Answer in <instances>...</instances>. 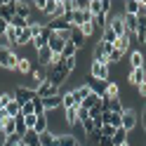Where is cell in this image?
Wrapping results in <instances>:
<instances>
[{
  "mask_svg": "<svg viewBox=\"0 0 146 146\" xmlns=\"http://www.w3.org/2000/svg\"><path fill=\"white\" fill-rule=\"evenodd\" d=\"M71 76V71L66 68V64H59V66H47V80L52 85L61 87L64 83H66V78Z\"/></svg>",
  "mask_w": 146,
  "mask_h": 146,
  "instance_id": "6da1fadb",
  "label": "cell"
},
{
  "mask_svg": "<svg viewBox=\"0 0 146 146\" xmlns=\"http://www.w3.org/2000/svg\"><path fill=\"white\" fill-rule=\"evenodd\" d=\"M87 73L94 80H99V83H108V80H111V66H108V64H102V61H92Z\"/></svg>",
  "mask_w": 146,
  "mask_h": 146,
  "instance_id": "7a4b0ae2",
  "label": "cell"
},
{
  "mask_svg": "<svg viewBox=\"0 0 146 146\" xmlns=\"http://www.w3.org/2000/svg\"><path fill=\"white\" fill-rule=\"evenodd\" d=\"M17 64H19V57L12 47H0V68L17 71Z\"/></svg>",
  "mask_w": 146,
  "mask_h": 146,
  "instance_id": "3957f363",
  "label": "cell"
},
{
  "mask_svg": "<svg viewBox=\"0 0 146 146\" xmlns=\"http://www.w3.org/2000/svg\"><path fill=\"white\" fill-rule=\"evenodd\" d=\"M137 123H139V115H137V111H134V108H125L123 115H120V127H123L125 132H132L134 127H137Z\"/></svg>",
  "mask_w": 146,
  "mask_h": 146,
  "instance_id": "277c9868",
  "label": "cell"
},
{
  "mask_svg": "<svg viewBox=\"0 0 146 146\" xmlns=\"http://www.w3.org/2000/svg\"><path fill=\"white\" fill-rule=\"evenodd\" d=\"M12 94H14V99L19 104H29V102H33V99L38 97V94H35V87H24V85H19Z\"/></svg>",
  "mask_w": 146,
  "mask_h": 146,
  "instance_id": "5b68a950",
  "label": "cell"
},
{
  "mask_svg": "<svg viewBox=\"0 0 146 146\" xmlns=\"http://www.w3.org/2000/svg\"><path fill=\"white\" fill-rule=\"evenodd\" d=\"M35 94H38L40 99H47V97L59 94V87H57V85H52L50 80H45V83H40L38 87H35Z\"/></svg>",
  "mask_w": 146,
  "mask_h": 146,
  "instance_id": "8992f818",
  "label": "cell"
},
{
  "mask_svg": "<svg viewBox=\"0 0 146 146\" xmlns=\"http://www.w3.org/2000/svg\"><path fill=\"white\" fill-rule=\"evenodd\" d=\"M127 83L139 87L146 83V68H130V73H127Z\"/></svg>",
  "mask_w": 146,
  "mask_h": 146,
  "instance_id": "52a82bcc",
  "label": "cell"
},
{
  "mask_svg": "<svg viewBox=\"0 0 146 146\" xmlns=\"http://www.w3.org/2000/svg\"><path fill=\"white\" fill-rule=\"evenodd\" d=\"M68 40H64L59 33H52L50 38H47V47H50V52L52 54H61V50H64V45H66Z\"/></svg>",
  "mask_w": 146,
  "mask_h": 146,
  "instance_id": "ba28073f",
  "label": "cell"
},
{
  "mask_svg": "<svg viewBox=\"0 0 146 146\" xmlns=\"http://www.w3.org/2000/svg\"><path fill=\"white\" fill-rule=\"evenodd\" d=\"M38 144L40 146H59V134H54L52 130L38 134Z\"/></svg>",
  "mask_w": 146,
  "mask_h": 146,
  "instance_id": "9c48e42d",
  "label": "cell"
},
{
  "mask_svg": "<svg viewBox=\"0 0 146 146\" xmlns=\"http://www.w3.org/2000/svg\"><path fill=\"white\" fill-rule=\"evenodd\" d=\"M0 19H5V21L14 19V0H5V3L0 5Z\"/></svg>",
  "mask_w": 146,
  "mask_h": 146,
  "instance_id": "30bf717a",
  "label": "cell"
},
{
  "mask_svg": "<svg viewBox=\"0 0 146 146\" xmlns=\"http://www.w3.org/2000/svg\"><path fill=\"white\" fill-rule=\"evenodd\" d=\"M31 10H33V7L29 3H17V0H14V17H21V19H29L31 21Z\"/></svg>",
  "mask_w": 146,
  "mask_h": 146,
  "instance_id": "8fae6325",
  "label": "cell"
},
{
  "mask_svg": "<svg viewBox=\"0 0 146 146\" xmlns=\"http://www.w3.org/2000/svg\"><path fill=\"white\" fill-rule=\"evenodd\" d=\"M106 26H111V31L118 35V38H125V24H123V17H113V19H108Z\"/></svg>",
  "mask_w": 146,
  "mask_h": 146,
  "instance_id": "7c38bea8",
  "label": "cell"
},
{
  "mask_svg": "<svg viewBox=\"0 0 146 146\" xmlns=\"http://www.w3.org/2000/svg\"><path fill=\"white\" fill-rule=\"evenodd\" d=\"M92 19H94V17L90 14V12H80V10H76V12H73V24H71V26H76V29H80L83 24L92 21Z\"/></svg>",
  "mask_w": 146,
  "mask_h": 146,
  "instance_id": "4fadbf2b",
  "label": "cell"
},
{
  "mask_svg": "<svg viewBox=\"0 0 146 146\" xmlns=\"http://www.w3.org/2000/svg\"><path fill=\"white\" fill-rule=\"evenodd\" d=\"M42 106H45V113L54 111V108H59V106H61V92H59V94H54V97L42 99Z\"/></svg>",
  "mask_w": 146,
  "mask_h": 146,
  "instance_id": "5bb4252c",
  "label": "cell"
},
{
  "mask_svg": "<svg viewBox=\"0 0 146 146\" xmlns=\"http://www.w3.org/2000/svg\"><path fill=\"white\" fill-rule=\"evenodd\" d=\"M61 106H64V111H68V108H78V106H80V104L76 102V97H73V90H68V92L61 94Z\"/></svg>",
  "mask_w": 146,
  "mask_h": 146,
  "instance_id": "9a60e30c",
  "label": "cell"
},
{
  "mask_svg": "<svg viewBox=\"0 0 146 146\" xmlns=\"http://www.w3.org/2000/svg\"><path fill=\"white\" fill-rule=\"evenodd\" d=\"M144 61H146L144 52H139V50L130 52V68H144Z\"/></svg>",
  "mask_w": 146,
  "mask_h": 146,
  "instance_id": "2e32d148",
  "label": "cell"
},
{
  "mask_svg": "<svg viewBox=\"0 0 146 146\" xmlns=\"http://www.w3.org/2000/svg\"><path fill=\"white\" fill-rule=\"evenodd\" d=\"M85 40H87V38H85L83 33H80V29H76V26H71V42L76 45L78 50H83V47H85Z\"/></svg>",
  "mask_w": 146,
  "mask_h": 146,
  "instance_id": "e0dca14e",
  "label": "cell"
},
{
  "mask_svg": "<svg viewBox=\"0 0 146 146\" xmlns=\"http://www.w3.org/2000/svg\"><path fill=\"white\" fill-rule=\"evenodd\" d=\"M90 94H92V90H90V85H85V83L80 85V87H76V90H73V97H76V102H78V104H83Z\"/></svg>",
  "mask_w": 146,
  "mask_h": 146,
  "instance_id": "ac0fdd59",
  "label": "cell"
},
{
  "mask_svg": "<svg viewBox=\"0 0 146 146\" xmlns=\"http://www.w3.org/2000/svg\"><path fill=\"white\" fill-rule=\"evenodd\" d=\"M118 97H120V87L115 85V80H108L106 83V92H104L102 99H118Z\"/></svg>",
  "mask_w": 146,
  "mask_h": 146,
  "instance_id": "d6986e66",
  "label": "cell"
},
{
  "mask_svg": "<svg viewBox=\"0 0 146 146\" xmlns=\"http://www.w3.org/2000/svg\"><path fill=\"white\" fill-rule=\"evenodd\" d=\"M144 7V0H127L125 3V14H139V10Z\"/></svg>",
  "mask_w": 146,
  "mask_h": 146,
  "instance_id": "ffe728a7",
  "label": "cell"
},
{
  "mask_svg": "<svg viewBox=\"0 0 146 146\" xmlns=\"http://www.w3.org/2000/svg\"><path fill=\"white\" fill-rule=\"evenodd\" d=\"M76 57H78V47L68 40L66 45H64V50H61V59L66 61V59H76Z\"/></svg>",
  "mask_w": 146,
  "mask_h": 146,
  "instance_id": "44dd1931",
  "label": "cell"
},
{
  "mask_svg": "<svg viewBox=\"0 0 146 146\" xmlns=\"http://www.w3.org/2000/svg\"><path fill=\"white\" fill-rule=\"evenodd\" d=\"M50 130V120H47V113H42V115H38V120H35V134H42V132H47Z\"/></svg>",
  "mask_w": 146,
  "mask_h": 146,
  "instance_id": "7402d4cb",
  "label": "cell"
},
{
  "mask_svg": "<svg viewBox=\"0 0 146 146\" xmlns=\"http://www.w3.org/2000/svg\"><path fill=\"white\" fill-rule=\"evenodd\" d=\"M17 38H19V31H17L14 26H10V29L5 31V35H3V40H5V45H7V47L17 45Z\"/></svg>",
  "mask_w": 146,
  "mask_h": 146,
  "instance_id": "603a6c76",
  "label": "cell"
},
{
  "mask_svg": "<svg viewBox=\"0 0 146 146\" xmlns=\"http://www.w3.org/2000/svg\"><path fill=\"white\" fill-rule=\"evenodd\" d=\"M3 132L5 137H12V134H17V120L14 118H5V123H3Z\"/></svg>",
  "mask_w": 146,
  "mask_h": 146,
  "instance_id": "cb8c5ba5",
  "label": "cell"
},
{
  "mask_svg": "<svg viewBox=\"0 0 146 146\" xmlns=\"http://www.w3.org/2000/svg\"><path fill=\"white\" fill-rule=\"evenodd\" d=\"M35 59H38L42 66H50V64H52V52H50V47L38 50V52H35Z\"/></svg>",
  "mask_w": 146,
  "mask_h": 146,
  "instance_id": "d4e9b609",
  "label": "cell"
},
{
  "mask_svg": "<svg viewBox=\"0 0 146 146\" xmlns=\"http://www.w3.org/2000/svg\"><path fill=\"white\" fill-rule=\"evenodd\" d=\"M127 139H130V132H125L123 127H118V130H115V134H113V139H111V141H113V146H123V144H125Z\"/></svg>",
  "mask_w": 146,
  "mask_h": 146,
  "instance_id": "484cf974",
  "label": "cell"
},
{
  "mask_svg": "<svg viewBox=\"0 0 146 146\" xmlns=\"http://www.w3.org/2000/svg\"><path fill=\"white\" fill-rule=\"evenodd\" d=\"M31 40H33V33H31V29H24V31H19V38H17V47L31 45Z\"/></svg>",
  "mask_w": 146,
  "mask_h": 146,
  "instance_id": "4316f807",
  "label": "cell"
},
{
  "mask_svg": "<svg viewBox=\"0 0 146 146\" xmlns=\"http://www.w3.org/2000/svg\"><path fill=\"white\" fill-rule=\"evenodd\" d=\"M80 141H78V137L76 134H59V146H78Z\"/></svg>",
  "mask_w": 146,
  "mask_h": 146,
  "instance_id": "83f0119b",
  "label": "cell"
},
{
  "mask_svg": "<svg viewBox=\"0 0 146 146\" xmlns=\"http://www.w3.org/2000/svg\"><path fill=\"white\" fill-rule=\"evenodd\" d=\"M99 102H102V97L92 92V94H90V97H87V99H85V102L80 104V106H83V108H87V111H90V108H94V106H97Z\"/></svg>",
  "mask_w": 146,
  "mask_h": 146,
  "instance_id": "f1b7e54d",
  "label": "cell"
},
{
  "mask_svg": "<svg viewBox=\"0 0 146 146\" xmlns=\"http://www.w3.org/2000/svg\"><path fill=\"white\" fill-rule=\"evenodd\" d=\"M29 24H31V21H29V19H21V17H14V19L10 21V26H14L17 31H24V29H29Z\"/></svg>",
  "mask_w": 146,
  "mask_h": 146,
  "instance_id": "f546056e",
  "label": "cell"
},
{
  "mask_svg": "<svg viewBox=\"0 0 146 146\" xmlns=\"http://www.w3.org/2000/svg\"><path fill=\"white\" fill-rule=\"evenodd\" d=\"M94 31H97V26H94V19H92V21H87V24H83V26H80V33H83L85 38H90V35H94Z\"/></svg>",
  "mask_w": 146,
  "mask_h": 146,
  "instance_id": "4dcf8cb0",
  "label": "cell"
},
{
  "mask_svg": "<svg viewBox=\"0 0 146 146\" xmlns=\"http://www.w3.org/2000/svg\"><path fill=\"white\" fill-rule=\"evenodd\" d=\"M12 99H14V94H12V92H3V94H0V111H5L7 104H10Z\"/></svg>",
  "mask_w": 146,
  "mask_h": 146,
  "instance_id": "1f68e13d",
  "label": "cell"
},
{
  "mask_svg": "<svg viewBox=\"0 0 146 146\" xmlns=\"http://www.w3.org/2000/svg\"><path fill=\"white\" fill-rule=\"evenodd\" d=\"M66 123H68L71 127L78 123V108H68V111H66Z\"/></svg>",
  "mask_w": 146,
  "mask_h": 146,
  "instance_id": "d6a6232c",
  "label": "cell"
},
{
  "mask_svg": "<svg viewBox=\"0 0 146 146\" xmlns=\"http://www.w3.org/2000/svg\"><path fill=\"white\" fill-rule=\"evenodd\" d=\"M90 14L92 17L102 14V0H90Z\"/></svg>",
  "mask_w": 146,
  "mask_h": 146,
  "instance_id": "836d02e7",
  "label": "cell"
},
{
  "mask_svg": "<svg viewBox=\"0 0 146 146\" xmlns=\"http://www.w3.org/2000/svg\"><path fill=\"white\" fill-rule=\"evenodd\" d=\"M35 120H38V115H35V113L33 115H24V125H26V130H29V132L35 130Z\"/></svg>",
  "mask_w": 146,
  "mask_h": 146,
  "instance_id": "e575fe53",
  "label": "cell"
},
{
  "mask_svg": "<svg viewBox=\"0 0 146 146\" xmlns=\"http://www.w3.org/2000/svg\"><path fill=\"white\" fill-rule=\"evenodd\" d=\"M102 137H106V139H113V134H115V127H111V125H102Z\"/></svg>",
  "mask_w": 146,
  "mask_h": 146,
  "instance_id": "d590c367",
  "label": "cell"
},
{
  "mask_svg": "<svg viewBox=\"0 0 146 146\" xmlns=\"http://www.w3.org/2000/svg\"><path fill=\"white\" fill-rule=\"evenodd\" d=\"M57 5H59V0H47V5H45V14L52 17V14H54V10H57Z\"/></svg>",
  "mask_w": 146,
  "mask_h": 146,
  "instance_id": "8d00e7d4",
  "label": "cell"
},
{
  "mask_svg": "<svg viewBox=\"0 0 146 146\" xmlns=\"http://www.w3.org/2000/svg\"><path fill=\"white\" fill-rule=\"evenodd\" d=\"M33 113H35L33 102H29V104H21V113H19V115H33Z\"/></svg>",
  "mask_w": 146,
  "mask_h": 146,
  "instance_id": "74e56055",
  "label": "cell"
},
{
  "mask_svg": "<svg viewBox=\"0 0 146 146\" xmlns=\"http://www.w3.org/2000/svg\"><path fill=\"white\" fill-rule=\"evenodd\" d=\"M17 144H24V139L19 134H12V137H7V141H5V146H17Z\"/></svg>",
  "mask_w": 146,
  "mask_h": 146,
  "instance_id": "f35d334b",
  "label": "cell"
},
{
  "mask_svg": "<svg viewBox=\"0 0 146 146\" xmlns=\"http://www.w3.org/2000/svg\"><path fill=\"white\" fill-rule=\"evenodd\" d=\"M87 118H90V111H87V108H83V106H78V123L87 120Z\"/></svg>",
  "mask_w": 146,
  "mask_h": 146,
  "instance_id": "ab89813d",
  "label": "cell"
},
{
  "mask_svg": "<svg viewBox=\"0 0 146 146\" xmlns=\"http://www.w3.org/2000/svg\"><path fill=\"white\" fill-rule=\"evenodd\" d=\"M45 5H47V0H35V3H33V7L38 12H45Z\"/></svg>",
  "mask_w": 146,
  "mask_h": 146,
  "instance_id": "60d3db41",
  "label": "cell"
},
{
  "mask_svg": "<svg viewBox=\"0 0 146 146\" xmlns=\"http://www.w3.org/2000/svg\"><path fill=\"white\" fill-rule=\"evenodd\" d=\"M139 120H141V127H144V132H146V106H144V111L139 115Z\"/></svg>",
  "mask_w": 146,
  "mask_h": 146,
  "instance_id": "b9f144b4",
  "label": "cell"
},
{
  "mask_svg": "<svg viewBox=\"0 0 146 146\" xmlns=\"http://www.w3.org/2000/svg\"><path fill=\"white\" fill-rule=\"evenodd\" d=\"M99 146H113L111 139H106V137H102V141H99Z\"/></svg>",
  "mask_w": 146,
  "mask_h": 146,
  "instance_id": "7bdbcfd3",
  "label": "cell"
},
{
  "mask_svg": "<svg viewBox=\"0 0 146 146\" xmlns=\"http://www.w3.org/2000/svg\"><path fill=\"white\" fill-rule=\"evenodd\" d=\"M137 90H139V97H144V99H146V83H144V85H139Z\"/></svg>",
  "mask_w": 146,
  "mask_h": 146,
  "instance_id": "ee69618b",
  "label": "cell"
},
{
  "mask_svg": "<svg viewBox=\"0 0 146 146\" xmlns=\"http://www.w3.org/2000/svg\"><path fill=\"white\" fill-rule=\"evenodd\" d=\"M123 146H132V144H130V139H127V141H125V144H123Z\"/></svg>",
  "mask_w": 146,
  "mask_h": 146,
  "instance_id": "f6af8a7d",
  "label": "cell"
},
{
  "mask_svg": "<svg viewBox=\"0 0 146 146\" xmlns=\"http://www.w3.org/2000/svg\"><path fill=\"white\" fill-rule=\"evenodd\" d=\"M0 5H3V0H0Z\"/></svg>",
  "mask_w": 146,
  "mask_h": 146,
  "instance_id": "bcb514c9",
  "label": "cell"
},
{
  "mask_svg": "<svg viewBox=\"0 0 146 146\" xmlns=\"http://www.w3.org/2000/svg\"><path fill=\"white\" fill-rule=\"evenodd\" d=\"M24 146H29V144H24Z\"/></svg>",
  "mask_w": 146,
  "mask_h": 146,
  "instance_id": "7dc6e473",
  "label": "cell"
}]
</instances>
